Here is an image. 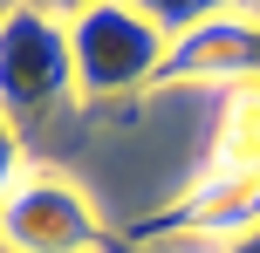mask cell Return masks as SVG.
<instances>
[{
	"mask_svg": "<svg viewBox=\"0 0 260 253\" xmlns=\"http://www.w3.org/2000/svg\"><path fill=\"white\" fill-rule=\"evenodd\" d=\"M171 82H226V89L260 82V14L240 7L219 21H199L192 34H171L157 89H171Z\"/></svg>",
	"mask_w": 260,
	"mask_h": 253,
	"instance_id": "cell-4",
	"label": "cell"
},
{
	"mask_svg": "<svg viewBox=\"0 0 260 253\" xmlns=\"http://www.w3.org/2000/svg\"><path fill=\"white\" fill-rule=\"evenodd\" d=\"M206 171H212V178H260V82L226 89Z\"/></svg>",
	"mask_w": 260,
	"mask_h": 253,
	"instance_id": "cell-6",
	"label": "cell"
},
{
	"mask_svg": "<svg viewBox=\"0 0 260 253\" xmlns=\"http://www.w3.org/2000/svg\"><path fill=\"white\" fill-rule=\"evenodd\" d=\"M0 246L7 253H103L110 233L82 185H69L48 164H27L0 205Z\"/></svg>",
	"mask_w": 260,
	"mask_h": 253,
	"instance_id": "cell-3",
	"label": "cell"
},
{
	"mask_svg": "<svg viewBox=\"0 0 260 253\" xmlns=\"http://www.w3.org/2000/svg\"><path fill=\"white\" fill-rule=\"evenodd\" d=\"M260 226V178H212L199 171L192 192L165 205V212L137 219L130 240H240Z\"/></svg>",
	"mask_w": 260,
	"mask_h": 253,
	"instance_id": "cell-5",
	"label": "cell"
},
{
	"mask_svg": "<svg viewBox=\"0 0 260 253\" xmlns=\"http://www.w3.org/2000/svg\"><path fill=\"white\" fill-rule=\"evenodd\" d=\"M171 34H157L130 0H96L69 21V55H76V96H130L157 89Z\"/></svg>",
	"mask_w": 260,
	"mask_h": 253,
	"instance_id": "cell-2",
	"label": "cell"
},
{
	"mask_svg": "<svg viewBox=\"0 0 260 253\" xmlns=\"http://www.w3.org/2000/svg\"><path fill=\"white\" fill-rule=\"evenodd\" d=\"M219 253H260V226H253V233H240V240H226Z\"/></svg>",
	"mask_w": 260,
	"mask_h": 253,
	"instance_id": "cell-10",
	"label": "cell"
},
{
	"mask_svg": "<svg viewBox=\"0 0 260 253\" xmlns=\"http://www.w3.org/2000/svg\"><path fill=\"white\" fill-rule=\"evenodd\" d=\"M21 171H27V158H21V130L0 117V205H7V192H14V178H21Z\"/></svg>",
	"mask_w": 260,
	"mask_h": 253,
	"instance_id": "cell-8",
	"label": "cell"
},
{
	"mask_svg": "<svg viewBox=\"0 0 260 253\" xmlns=\"http://www.w3.org/2000/svg\"><path fill=\"white\" fill-rule=\"evenodd\" d=\"M21 7H27V0H0V27H7V21H14Z\"/></svg>",
	"mask_w": 260,
	"mask_h": 253,
	"instance_id": "cell-11",
	"label": "cell"
},
{
	"mask_svg": "<svg viewBox=\"0 0 260 253\" xmlns=\"http://www.w3.org/2000/svg\"><path fill=\"white\" fill-rule=\"evenodd\" d=\"M76 96V55H69V21L41 14L27 0L0 27V117L14 130H41L55 110Z\"/></svg>",
	"mask_w": 260,
	"mask_h": 253,
	"instance_id": "cell-1",
	"label": "cell"
},
{
	"mask_svg": "<svg viewBox=\"0 0 260 253\" xmlns=\"http://www.w3.org/2000/svg\"><path fill=\"white\" fill-rule=\"evenodd\" d=\"M130 7H137L144 21L157 27V34H192L199 21H219V14H240V7H253V0H130Z\"/></svg>",
	"mask_w": 260,
	"mask_h": 253,
	"instance_id": "cell-7",
	"label": "cell"
},
{
	"mask_svg": "<svg viewBox=\"0 0 260 253\" xmlns=\"http://www.w3.org/2000/svg\"><path fill=\"white\" fill-rule=\"evenodd\" d=\"M35 7H41V14H55V21H76V14H89L96 0H35Z\"/></svg>",
	"mask_w": 260,
	"mask_h": 253,
	"instance_id": "cell-9",
	"label": "cell"
}]
</instances>
